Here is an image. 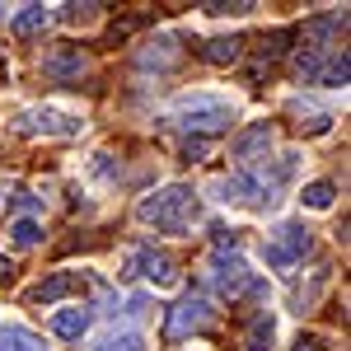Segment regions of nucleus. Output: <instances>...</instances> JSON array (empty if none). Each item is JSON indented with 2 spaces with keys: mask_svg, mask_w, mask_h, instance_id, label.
Wrapping results in <instances>:
<instances>
[{
  "mask_svg": "<svg viewBox=\"0 0 351 351\" xmlns=\"http://www.w3.org/2000/svg\"><path fill=\"white\" fill-rule=\"evenodd\" d=\"M10 202H14V206H19V211H43V202H38V197H33V192H14V197H10Z\"/></svg>",
  "mask_w": 351,
  "mask_h": 351,
  "instance_id": "obj_24",
  "label": "nucleus"
},
{
  "mask_svg": "<svg viewBox=\"0 0 351 351\" xmlns=\"http://www.w3.org/2000/svg\"><path fill=\"white\" fill-rule=\"evenodd\" d=\"M173 61H178L173 38H160V43H150V52H141V66H145V71H169Z\"/></svg>",
  "mask_w": 351,
  "mask_h": 351,
  "instance_id": "obj_16",
  "label": "nucleus"
},
{
  "mask_svg": "<svg viewBox=\"0 0 351 351\" xmlns=\"http://www.w3.org/2000/svg\"><path fill=\"white\" fill-rule=\"evenodd\" d=\"M80 281H75V271H56V276H47V281H38L33 291H28V300H38V304H56L61 295H71Z\"/></svg>",
  "mask_w": 351,
  "mask_h": 351,
  "instance_id": "obj_12",
  "label": "nucleus"
},
{
  "mask_svg": "<svg viewBox=\"0 0 351 351\" xmlns=\"http://www.w3.org/2000/svg\"><path fill=\"white\" fill-rule=\"evenodd\" d=\"M47 24H52V10H47V5H24V10L14 14V33H19V38H33V33H43Z\"/></svg>",
  "mask_w": 351,
  "mask_h": 351,
  "instance_id": "obj_15",
  "label": "nucleus"
},
{
  "mask_svg": "<svg viewBox=\"0 0 351 351\" xmlns=\"http://www.w3.org/2000/svg\"><path fill=\"white\" fill-rule=\"evenodd\" d=\"M0 351H47L43 337L24 324H0Z\"/></svg>",
  "mask_w": 351,
  "mask_h": 351,
  "instance_id": "obj_13",
  "label": "nucleus"
},
{
  "mask_svg": "<svg viewBox=\"0 0 351 351\" xmlns=\"http://www.w3.org/2000/svg\"><path fill=\"white\" fill-rule=\"evenodd\" d=\"M10 271H14V267H10V258L0 253V281H10Z\"/></svg>",
  "mask_w": 351,
  "mask_h": 351,
  "instance_id": "obj_27",
  "label": "nucleus"
},
{
  "mask_svg": "<svg viewBox=\"0 0 351 351\" xmlns=\"http://www.w3.org/2000/svg\"><path fill=\"white\" fill-rule=\"evenodd\" d=\"M89 351H141V332H108V337H99Z\"/></svg>",
  "mask_w": 351,
  "mask_h": 351,
  "instance_id": "obj_20",
  "label": "nucleus"
},
{
  "mask_svg": "<svg viewBox=\"0 0 351 351\" xmlns=\"http://www.w3.org/2000/svg\"><path fill=\"white\" fill-rule=\"evenodd\" d=\"M202 10H206V14H248L253 5H248V0H239V5H202Z\"/></svg>",
  "mask_w": 351,
  "mask_h": 351,
  "instance_id": "obj_23",
  "label": "nucleus"
},
{
  "mask_svg": "<svg viewBox=\"0 0 351 351\" xmlns=\"http://www.w3.org/2000/svg\"><path fill=\"white\" fill-rule=\"evenodd\" d=\"M211 286H216L220 300H239L243 291H258V276L248 271V263H243L239 253L216 248V258H211Z\"/></svg>",
  "mask_w": 351,
  "mask_h": 351,
  "instance_id": "obj_6",
  "label": "nucleus"
},
{
  "mask_svg": "<svg viewBox=\"0 0 351 351\" xmlns=\"http://www.w3.org/2000/svg\"><path fill=\"white\" fill-rule=\"evenodd\" d=\"M202 155H206V141H188L183 145V160H202Z\"/></svg>",
  "mask_w": 351,
  "mask_h": 351,
  "instance_id": "obj_25",
  "label": "nucleus"
},
{
  "mask_svg": "<svg viewBox=\"0 0 351 351\" xmlns=\"http://www.w3.org/2000/svg\"><path fill=\"white\" fill-rule=\"evenodd\" d=\"M19 132H28V136H75L80 132V117L75 112H61V108H28L19 117Z\"/></svg>",
  "mask_w": 351,
  "mask_h": 351,
  "instance_id": "obj_8",
  "label": "nucleus"
},
{
  "mask_svg": "<svg viewBox=\"0 0 351 351\" xmlns=\"http://www.w3.org/2000/svg\"><path fill=\"white\" fill-rule=\"evenodd\" d=\"M80 71H84L80 47H61V52L43 56V75H52V80H75Z\"/></svg>",
  "mask_w": 351,
  "mask_h": 351,
  "instance_id": "obj_11",
  "label": "nucleus"
},
{
  "mask_svg": "<svg viewBox=\"0 0 351 351\" xmlns=\"http://www.w3.org/2000/svg\"><path fill=\"white\" fill-rule=\"evenodd\" d=\"M351 75V66H347V52H328L324 56V71H319V84H332V89H342Z\"/></svg>",
  "mask_w": 351,
  "mask_h": 351,
  "instance_id": "obj_19",
  "label": "nucleus"
},
{
  "mask_svg": "<svg viewBox=\"0 0 351 351\" xmlns=\"http://www.w3.org/2000/svg\"><path fill=\"white\" fill-rule=\"evenodd\" d=\"M89 324H94V309L89 304H71V309H56L52 314V332L61 342H80L84 332H89Z\"/></svg>",
  "mask_w": 351,
  "mask_h": 351,
  "instance_id": "obj_9",
  "label": "nucleus"
},
{
  "mask_svg": "<svg viewBox=\"0 0 351 351\" xmlns=\"http://www.w3.org/2000/svg\"><path fill=\"white\" fill-rule=\"evenodd\" d=\"M94 10H99V5H66V10H61V19H66V24H84Z\"/></svg>",
  "mask_w": 351,
  "mask_h": 351,
  "instance_id": "obj_22",
  "label": "nucleus"
},
{
  "mask_svg": "<svg viewBox=\"0 0 351 351\" xmlns=\"http://www.w3.org/2000/svg\"><path fill=\"white\" fill-rule=\"evenodd\" d=\"M271 337H276V319H271V314H258V319L248 324V342H243V347L248 351H267Z\"/></svg>",
  "mask_w": 351,
  "mask_h": 351,
  "instance_id": "obj_18",
  "label": "nucleus"
},
{
  "mask_svg": "<svg viewBox=\"0 0 351 351\" xmlns=\"http://www.w3.org/2000/svg\"><path fill=\"white\" fill-rule=\"evenodd\" d=\"M267 150H271V127L267 122H258V127H248V132L234 141V160H243V164H253L258 155L267 160Z\"/></svg>",
  "mask_w": 351,
  "mask_h": 351,
  "instance_id": "obj_10",
  "label": "nucleus"
},
{
  "mask_svg": "<svg viewBox=\"0 0 351 351\" xmlns=\"http://www.w3.org/2000/svg\"><path fill=\"white\" fill-rule=\"evenodd\" d=\"M10 243H14V248H38V243H43V225L33 216H19L10 225Z\"/></svg>",
  "mask_w": 351,
  "mask_h": 351,
  "instance_id": "obj_17",
  "label": "nucleus"
},
{
  "mask_svg": "<svg viewBox=\"0 0 351 351\" xmlns=\"http://www.w3.org/2000/svg\"><path fill=\"white\" fill-rule=\"evenodd\" d=\"M332 197H337V188H332V183H309L300 202H304L309 211H328V206H332Z\"/></svg>",
  "mask_w": 351,
  "mask_h": 351,
  "instance_id": "obj_21",
  "label": "nucleus"
},
{
  "mask_svg": "<svg viewBox=\"0 0 351 351\" xmlns=\"http://www.w3.org/2000/svg\"><path fill=\"white\" fill-rule=\"evenodd\" d=\"M202 56L211 66H234L243 56V38H211V43H202Z\"/></svg>",
  "mask_w": 351,
  "mask_h": 351,
  "instance_id": "obj_14",
  "label": "nucleus"
},
{
  "mask_svg": "<svg viewBox=\"0 0 351 351\" xmlns=\"http://www.w3.org/2000/svg\"><path fill=\"white\" fill-rule=\"evenodd\" d=\"M122 276H141L150 286H173L178 281V267H173V258L160 253V248H136L132 258H127V271Z\"/></svg>",
  "mask_w": 351,
  "mask_h": 351,
  "instance_id": "obj_7",
  "label": "nucleus"
},
{
  "mask_svg": "<svg viewBox=\"0 0 351 351\" xmlns=\"http://www.w3.org/2000/svg\"><path fill=\"white\" fill-rule=\"evenodd\" d=\"M234 104L230 99H220V94H183L178 104H173V122L192 132L197 141H206V136H220L234 127Z\"/></svg>",
  "mask_w": 351,
  "mask_h": 351,
  "instance_id": "obj_2",
  "label": "nucleus"
},
{
  "mask_svg": "<svg viewBox=\"0 0 351 351\" xmlns=\"http://www.w3.org/2000/svg\"><path fill=\"white\" fill-rule=\"evenodd\" d=\"M211 319H216L211 300L197 295V291H188V295L169 309V319H164V337H169V342H188L192 332H206V328H211Z\"/></svg>",
  "mask_w": 351,
  "mask_h": 351,
  "instance_id": "obj_5",
  "label": "nucleus"
},
{
  "mask_svg": "<svg viewBox=\"0 0 351 351\" xmlns=\"http://www.w3.org/2000/svg\"><path fill=\"white\" fill-rule=\"evenodd\" d=\"M211 192H216V202H225V206H248V211H267L271 202H276V197L267 192V183H263L258 173H248V169L216 178Z\"/></svg>",
  "mask_w": 351,
  "mask_h": 351,
  "instance_id": "obj_4",
  "label": "nucleus"
},
{
  "mask_svg": "<svg viewBox=\"0 0 351 351\" xmlns=\"http://www.w3.org/2000/svg\"><path fill=\"white\" fill-rule=\"evenodd\" d=\"M295 351H319V337H300Z\"/></svg>",
  "mask_w": 351,
  "mask_h": 351,
  "instance_id": "obj_26",
  "label": "nucleus"
},
{
  "mask_svg": "<svg viewBox=\"0 0 351 351\" xmlns=\"http://www.w3.org/2000/svg\"><path fill=\"white\" fill-rule=\"evenodd\" d=\"M136 216L145 220V225H155V230H164V234H183L197 220V192L188 183H169V188L141 197Z\"/></svg>",
  "mask_w": 351,
  "mask_h": 351,
  "instance_id": "obj_1",
  "label": "nucleus"
},
{
  "mask_svg": "<svg viewBox=\"0 0 351 351\" xmlns=\"http://www.w3.org/2000/svg\"><path fill=\"white\" fill-rule=\"evenodd\" d=\"M309 248H314V230H309L304 220H281L267 234V243H263V258H267V267L291 271L295 263H304Z\"/></svg>",
  "mask_w": 351,
  "mask_h": 351,
  "instance_id": "obj_3",
  "label": "nucleus"
}]
</instances>
